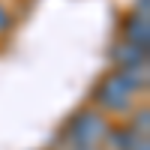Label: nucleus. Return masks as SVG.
Returning <instances> with one entry per match:
<instances>
[{
  "label": "nucleus",
  "mask_w": 150,
  "mask_h": 150,
  "mask_svg": "<svg viewBox=\"0 0 150 150\" xmlns=\"http://www.w3.org/2000/svg\"><path fill=\"white\" fill-rule=\"evenodd\" d=\"M147 90V75L141 72H120L111 69L93 90V108L111 117H129V111L138 105V96Z\"/></svg>",
  "instance_id": "obj_1"
},
{
  "label": "nucleus",
  "mask_w": 150,
  "mask_h": 150,
  "mask_svg": "<svg viewBox=\"0 0 150 150\" xmlns=\"http://www.w3.org/2000/svg\"><path fill=\"white\" fill-rule=\"evenodd\" d=\"M108 129H111V120L102 111H96L93 105L81 108L63 126V144L66 147H102Z\"/></svg>",
  "instance_id": "obj_2"
},
{
  "label": "nucleus",
  "mask_w": 150,
  "mask_h": 150,
  "mask_svg": "<svg viewBox=\"0 0 150 150\" xmlns=\"http://www.w3.org/2000/svg\"><path fill=\"white\" fill-rule=\"evenodd\" d=\"M111 63L120 72H141V75H147V51H141V48H135V45L120 39L111 48Z\"/></svg>",
  "instance_id": "obj_3"
},
{
  "label": "nucleus",
  "mask_w": 150,
  "mask_h": 150,
  "mask_svg": "<svg viewBox=\"0 0 150 150\" xmlns=\"http://www.w3.org/2000/svg\"><path fill=\"white\" fill-rule=\"evenodd\" d=\"M123 42H129L135 48L147 51V42H150V18H138V15H129L123 21Z\"/></svg>",
  "instance_id": "obj_4"
},
{
  "label": "nucleus",
  "mask_w": 150,
  "mask_h": 150,
  "mask_svg": "<svg viewBox=\"0 0 150 150\" xmlns=\"http://www.w3.org/2000/svg\"><path fill=\"white\" fill-rule=\"evenodd\" d=\"M126 126L138 135V138H150V108L147 105H135L129 111V123Z\"/></svg>",
  "instance_id": "obj_5"
},
{
  "label": "nucleus",
  "mask_w": 150,
  "mask_h": 150,
  "mask_svg": "<svg viewBox=\"0 0 150 150\" xmlns=\"http://www.w3.org/2000/svg\"><path fill=\"white\" fill-rule=\"evenodd\" d=\"M12 21H15V18H12L9 6H6V3H0V36H6V33L12 30Z\"/></svg>",
  "instance_id": "obj_6"
},
{
  "label": "nucleus",
  "mask_w": 150,
  "mask_h": 150,
  "mask_svg": "<svg viewBox=\"0 0 150 150\" xmlns=\"http://www.w3.org/2000/svg\"><path fill=\"white\" fill-rule=\"evenodd\" d=\"M63 150H102V147H63Z\"/></svg>",
  "instance_id": "obj_7"
}]
</instances>
